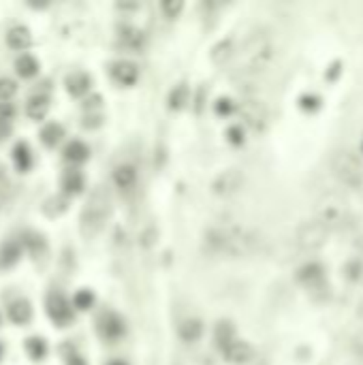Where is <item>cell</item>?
I'll list each match as a JSON object with an SVG mask.
<instances>
[{
	"mask_svg": "<svg viewBox=\"0 0 363 365\" xmlns=\"http://www.w3.org/2000/svg\"><path fill=\"white\" fill-rule=\"evenodd\" d=\"M182 9H184V3H182V0H165V3L161 5V11H163L169 19L178 17V15L182 13Z\"/></svg>",
	"mask_w": 363,
	"mask_h": 365,
	"instance_id": "obj_30",
	"label": "cell"
},
{
	"mask_svg": "<svg viewBox=\"0 0 363 365\" xmlns=\"http://www.w3.org/2000/svg\"><path fill=\"white\" fill-rule=\"evenodd\" d=\"M226 137H229V141L235 143V145L244 143V130H242V126H231V128L226 130Z\"/></svg>",
	"mask_w": 363,
	"mask_h": 365,
	"instance_id": "obj_32",
	"label": "cell"
},
{
	"mask_svg": "<svg viewBox=\"0 0 363 365\" xmlns=\"http://www.w3.org/2000/svg\"><path fill=\"white\" fill-rule=\"evenodd\" d=\"M329 237V228L325 226L320 220H308L301 222L297 233H295V242L301 250L305 252H314V250H320L325 244H327Z\"/></svg>",
	"mask_w": 363,
	"mask_h": 365,
	"instance_id": "obj_3",
	"label": "cell"
},
{
	"mask_svg": "<svg viewBox=\"0 0 363 365\" xmlns=\"http://www.w3.org/2000/svg\"><path fill=\"white\" fill-rule=\"evenodd\" d=\"M107 365H126L124 361H111V363H107Z\"/></svg>",
	"mask_w": 363,
	"mask_h": 365,
	"instance_id": "obj_39",
	"label": "cell"
},
{
	"mask_svg": "<svg viewBox=\"0 0 363 365\" xmlns=\"http://www.w3.org/2000/svg\"><path fill=\"white\" fill-rule=\"evenodd\" d=\"M15 115V107L11 103H0V124H9Z\"/></svg>",
	"mask_w": 363,
	"mask_h": 365,
	"instance_id": "obj_31",
	"label": "cell"
},
{
	"mask_svg": "<svg viewBox=\"0 0 363 365\" xmlns=\"http://www.w3.org/2000/svg\"><path fill=\"white\" fill-rule=\"evenodd\" d=\"M13 163L20 171H30V167H32V152H30L28 143H17L13 148Z\"/></svg>",
	"mask_w": 363,
	"mask_h": 365,
	"instance_id": "obj_20",
	"label": "cell"
},
{
	"mask_svg": "<svg viewBox=\"0 0 363 365\" xmlns=\"http://www.w3.org/2000/svg\"><path fill=\"white\" fill-rule=\"evenodd\" d=\"M351 349H353V353H355V357L363 359V331H359V333L353 338V342H351Z\"/></svg>",
	"mask_w": 363,
	"mask_h": 365,
	"instance_id": "obj_34",
	"label": "cell"
},
{
	"mask_svg": "<svg viewBox=\"0 0 363 365\" xmlns=\"http://www.w3.org/2000/svg\"><path fill=\"white\" fill-rule=\"evenodd\" d=\"M0 357H3V344H0Z\"/></svg>",
	"mask_w": 363,
	"mask_h": 365,
	"instance_id": "obj_40",
	"label": "cell"
},
{
	"mask_svg": "<svg viewBox=\"0 0 363 365\" xmlns=\"http://www.w3.org/2000/svg\"><path fill=\"white\" fill-rule=\"evenodd\" d=\"M244 186V173L239 169H226L214 180L212 190L218 197H231Z\"/></svg>",
	"mask_w": 363,
	"mask_h": 365,
	"instance_id": "obj_5",
	"label": "cell"
},
{
	"mask_svg": "<svg viewBox=\"0 0 363 365\" xmlns=\"http://www.w3.org/2000/svg\"><path fill=\"white\" fill-rule=\"evenodd\" d=\"M357 314H359V318L363 320V299L359 301V305H357Z\"/></svg>",
	"mask_w": 363,
	"mask_h": 365,
	"instance_id": "obj_38",
	"label": "cell"
},
{
	"mask_svg": "<svg viewBox=\"0 0 363 365\" xmlns=\"http://www.w3.org/2000/svg\"><path fill=\"white\" fill-rule=\"evenodd\" d=\"M235 340V329L231 327V322H218V327H216V342H218V346H220V351L224 349L226 344H231Z\"/></svg>",
	"mask_w": 363,
	"mask_h": 365,
	"instance_id": "obj_26",
	"label": "cell"
},
{
	"mask_svg": "<svg viewBox=\"0 0 363 365\" xmlns=\"http://www.w3.org/2000/svg\"><path fill=\"white\" fill-rule=\"evenodd\" d=\"M47 314L58 327H67L73 320V307L60 293H51L47 297Z\"/></svg>",
	"mask_w": 363,
	"mask_h": 365,
	"instance_id": "obj_6",
	"label": "cell"
},
{
	"mask_svg": "<svg viewBox=\"0 0 363 365\" xmlns=\"http://www.w3.org/2000/svg\"><path fill=\"white\" fill-rule=\"evenodd\" d=\"M49 111V99L45 94H34L28 99L26 103V113H28V118L32 120H43L45 115Z\"/></svg>",
	"mask_w": 363,
	"mask_h": 365,
	"instance_id": "obj_11",
	"label": "cell"
},
{
	"mask_svg": "<svg viewBox=\"0 0 363 365\" xmlns=\"http://www.w3.org/2000/svg\"><path fill=\"white\" fill-rule=\"evenodd\" d=\"M99 331L105 340H118L124 335V320L118 314L107 312L99 320Z\"/></svg>",
	"mask_w": 363,
	"mask_h": 365,
	"instance_id": "obj_9",
	"label": "cell"
},
{
	"mask_svg": "<svg viewBox=\"0 0 363 365\" xmlns=\"http://www.w3.org/2000/svg\"><path fill=\"white\" fill-rule=\"evenodd\" d=\"M233 111V101L231 99H218L216 101V113L218 115H229Z\"/></svg>",
	"mask_w": 363,
	"mask_h": 365,
	"instance_id": "obj_33",
	"label": "cell"
},
{
	"mask_svg": "<svg viewBox=\"0 0 363 365\" xmlns=\"http://www.w3.org/2000/svg\"><path fill=\"white\" fill-rule=\"evenodd\" d=\"M111 77L120 86H135L137 80H139V69L130 60H118V62L111 64Z\"/></svg>",
	"mask_w": 363,
	"mask_h": 365,
	"instance_id": "obj_7",
	"label": "cell"
},
{
	"mask_svg": "<svg viewBox=\"0 0 363 365\" xmlns=\"http://www.w3.org/2000/svg\"><path fill=\"white\" fill-rule=\"evenodd\" d=\"M222 355L229 363L233 365H244L253 359V346L242 340H233L231 344H226L222 349Z\"/></svg>",
	"mask_w": 363,
	"mask_h": 365,
	"instance_id": "obj_8",
	"label": "cell"
},
{
	"mask_svg": "<svg viewBox=\"0 0 363 365\" xmlns=\"http://www.w3.org/2000/svg\"><path fill=\"white\" fill-rule=\"evenodd\" d=\"M297 278L305 284H316L323 280V265L320 263H308V265H303L299 272H297Z\"/></svg>",
	"mask_w": 363,
	"mask_h": 365,
	"instance_id": "obj_21",
	"label": "cell"
},
{
	"mask_svg": "<svg viewBox=\"0 0 363 365\" xmlns=\"http://www.w3.org/2000/svg\"><path fill=\"white\" fill-rule=\"evenodd\" d=\"M88 156H90V150L84 141L75 139V141L67 143V148H65V158L69 163H86Z\"/></svg>",
	"mask_w": 363,
	"mask_h": 365,
	"instance_id": "obj_19",
	"label": "cell"
},
{
	"mask_svg": "<svg viewBox=\"0 0 363 365\" xmlns=\"http://www.w3.org/2000/svg\"><path fill=\"white\" fill-rule=\"evenodd\" d=\"M22 257V248L17 242H5L0 248V269H9L13 267Z\"/></svg>",
	"mask_w": 363,
	"mask_h": 365,
	"instance_id": "obj_14",
	"label": "cell"
},
{
	"mask_svg": "<svg viewBox=\"0 0 363 365\" xmlns=\"http://www.w3.org/2000/svg\"><path fill=\"white\" fill-rule=\"evenodd\" d=\"M84 184H86V180H84V176L80 171H69L67 176L62 178V188L69 192V195H78V192H82Z\"/></svg>",
	"mask_w": 363,
	"mask_h": 365,
	"instance_id": "obj_24",
	"label": "cell"
},
{
	"mask_svg": "<svg viewBox=\"0 0 363 365\" xmlns=\"http://www.w3.org/2000/svg\"><path fill=\"white\" fill-rule=\"evenodd\" d=\"M331 173L349 188L363 186V163L349 150H338L331 156Z\"/></svg>",
	"mask_w": 363,
	"mask_h": 365,
	"instance_id": "obj_2",
	"label": "cell"
},
{
	"mask_svg": "<svg viewBox=\"0 0 363 365\" xmlns=\"http://www.w3.org/2000/svg\"><path fill=\"white\" fill-rule=\"evenodd\" d=\"M39 137H41V143L47 145V148H54V145H58L65 137V128L60 124H56V122H49L41 128L39 132Z\"/></svg>",
	"mask_w": 363,
	"mask_h": 365,
	"instance_id": "obj_17",
	"label": "cell"
},
{
	"mask_svg": "<svg viewBox=\"0 0 363 365\" xmlns=\"http://www.w3.org/2000/svg\"><path fill=\"white\" fill-rule=\"evenodd\" d=\"M111 214V197L105 188H97L90 195L84 211H82V233L86 237H92L101 233L107 218Z\"/></svg>",
	"mask_w": 363,
	"mask_h": 365,
	"instance_id": "obj_1",
	"label": "cell"
},
{
	"mask_svg": "<svg viewBox=\"0 0 363 365\" xmlns=\"http://www.w3.org/2000/svg\"><path fill=\"white\" fill-rule=\"evenodd\" d=\"M26 353L34 359V361H41L47 355V344L41 338H30L26 340Z\"/></svg>",
	"mask_w": 363,
	"mask_h": 365,
	"instance_id": "obj_25",
	"label": "cell"
},
{
	"mask_svg": "<svg viewBox=\"0 0 363 365\" xmlns=\"http://www.w3.org/2000/svg\"><path fill=\"white\" fill-rule=\"evenodd\" d=\"M15 71L20 77H24V80H30V77H34L36 73H39V62H36L34 56L24 54L15 60Z\"/></svg>",
	"mask_w": 363,
	"mask_h": 365,
	"instance_id": "obj_18",
	"label": "cell"
},
{
	"mask_svg": "<svg viewBox=\"0 0 363 365\" xmlns=\"http://www.w3.org/2000/svg\"><path fill=\"white\" fill-rule=\"evenodd\" d=\"M9 132H11V124H0V141L7 139Z\"/></svg>",
	"mask_w": 363,
	"mask_h": 365,
	"instance_id": "obj_37",
	"label": "cell"
},
{
	"mask_svg": "<svg viewBox=\"0 0 363 365\" xmlns=\"http://www.w3.org/2000/svg\"><path fill=\"white\" fill-rule=\"evenodd\" d=\"M361 150H363V143H361Z\"/></svg>",
	"mask_w": 363,
	"mask_h": 365,
	"instance_id": "obj_41",
	"label": "cell"
},
{
	"mask_svg": "<svg viewBox=\"0 0 363 365\" xmlns=\"http://www.w3.org/2000/svg\"><path fill=\"white\" fill-rule=\"evenodd\" d=\"M316 220H320L325 226L329 231L333 226H342L344 220H347V207H344L342 201H336V199H327L318 205V211H316Z\"/></svg>",
	"mask_w": 363,
	"mask_h": 365,
	"instance_id": "obj_4",
	"label": "cell"
},
{
	"mask_svg": "<svg viewBox=\"0 0 363 365\" xmlns=\"http://www.w3.org/2000/svg\"><path fill=\"white\" fill-rule=\"evenodd\" d=\"M9 318L15 322V325H24L32 318V305L28 299H15L11 305H9Z\"/></svg>",
	"mask_w": 363,
	"mask_h": 365,
	"instance_id": "obj_13",
	"label": "cell"
},
{
	"mask_svg": "<svg viewBox=\"0 0 363 365\" xmlns=\"http://www.w3.org/2000/svg\"><path fill=\"white\" fill-rule=\"evenodd\" d=\"M235 51H237V49L233 47V41H231V38H226V41H220L218 45H214V49H212V60H214L216 64H224V62L231 60Z\"/></svg>",
	"mask_w": 363,
	"mask_h": 365,
	"instance_id": "obj_22",
	"label": "cell"
},
{
	"mask_svg": "<svg viewBox=\"0 0 363 365\" xmlns=\"http://www.w3.org/2000/svg\"><path fill=\"white\" fill-rule=\"evenodd\" d=\"M120 41L130 49H139L143 45V32L132 28V26H122L120 28Z\"/></svg>",
	"mask_w": 363,
	"mask_h": 365,
	"instance_id": "obj_23",
	"label": "cell"
},
{
	"mask_svg": "<svg viewBox=\"0 0 363 365\" xmlns=\"http://www.w3.org/2000/svg\"><path fill=\"white\" fill-rule=\"evenodd\" d=\"M203 335V325L199 318H186L182 325H180V338L188 344H193L197 340H201Z\"/></svg>",
	"mask_w": 363,
	"mask_h": 365,
	"instance_id": "obj_16",
	"label": "cell"
},
{
	"mask_svg": "<svg viewBox=\"0 0 363 365\" xmlns=\"http://www.w3.org/2000/svg\"><path fill=\"white\" fill-rule=\"evenodd\" d=\"M67 365H88V363H86V359H84L82 355L71 353V355L67 357Z\"/></svg>",
	"mask_w": 363,
	"mask_h": 365,
	"instance_id": "obj_36",
	"label": "cell"
},
{
	"mask_svg": "<svg viewBox=\"0 0 363 365\" xmlns=\"http://www.w3.org/2000/svg\"><path fill=\"white\" fill-rule=\"evenodd\" d=\"M188 103V88L184 84H180L178 88H174V92L169 94V105L171 109H180Z\"/></svg>",
	"mask_w": 363,
	"mask_h": 365,
	"instance_id": "obj_27",
	"label": "cell"
},
{
	"mask_svg": "<svg viewBox=\"0 0 363 365\" xmlns=\"http://www.w3.org/2000/svg\"><path fill=\"white\" fill-rule=\"evenodd\" d=\"M26 246L32 248L34 252H36V250L45 248V242H43V237H39V235H26Z\"/></svg>",
	"mask_w": 363,
	"mask_h": 365,
	"instance_id": "obj_35",
	"label": "cell"
},
{
	"mask_svg": "<svg viewBox=\"0 0 363 365\" xmlns=\"http://www.w3.org/2000/svg\"><path fill=\"white\" fill-rule=\"evenodd\" d=\"M7 43L9 47L22 51L30 45V30L26 26H13L9 32H7Z\"/></svg>",
	"mask_w": 363,
	"mask_h": 365,
	"instance_id": "obj_15",
	"label": "cell"
},
{
	"mask_svg": "<svg viewBox=\"0 0 363 365\" xmlns=\"http://www.w3.org/2000/svg\"><path fill=\"white\" fill-rule=\"evenodd\" d=\"M65 86H67V92H69L71 96H84V94L90 90L92 80H90V75H88V73H84V71H75V73H71V75L67 77Z\"/></svg>",
	"mask_w": 363,
	"mask_h": 365,
	"instance_id": "obj_10",
	"label": "cell"
},
{
	"mask_svg": "<svg viewBox=\"0 0 363 365\" xmlns=\"http://www.w3.org/2000/svg\"><path fill=\"white\" fill-rule=\"evenodd\" d=\"M92 303H94V295L88 291V288L80 291L78 295H75V299H73V305L78 307V310H90Z\"/></svg>",
	"mask_w": 363,
	"mask_h": 365,
	"instance_id": "obj_29",
	"label": "cell"
},
{
	"mask_svg": "<svg viewBox=\"0 0 363 365\" xmlns=\"http://www.w3.org/2000/svg\"><path fill=\"white\" fill-rule=\"evenodd\" d=\"M17 92V84L11 80V77H0V103L11 101Z\"/></svg>",
	"mask_w": 363,
	"mask_h": 365,
	"instance_id": "obj_28",
	"label": "cell"
},
{
	"mask_svg": "<svg viewBox=\"0 0 363 365\" xmlns=\"http://www.w3.org/2000/svg\"><path fill=\"white\" fill-rule=\"evenodd\" d=\"M113 182L120 190H130L137 184V171L132 165H120L116 171H113Z\"/></svg>",
	"mask_w": 363,
	"mask_h": 365,
	"instance_id": "obj_12",
	"label": "cell"
}]
</instances>
